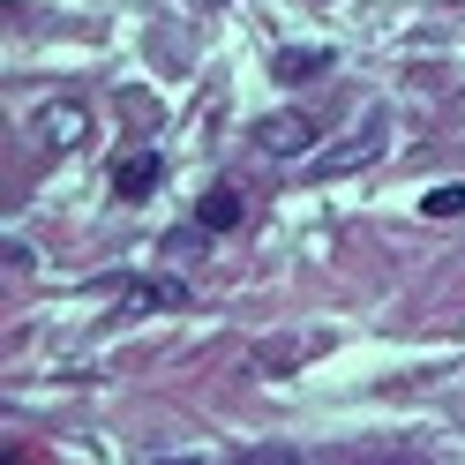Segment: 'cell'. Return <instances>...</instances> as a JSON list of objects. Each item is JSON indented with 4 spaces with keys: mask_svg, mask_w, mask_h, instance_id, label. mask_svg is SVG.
I'll return each instance as SVG.
<instances>
[{
    "mask_svg": "<svg viewBox=\"0 0 465 465\" xmlns=\"http://www.w3.org/2000/svg\"><path fill=\"white\" fill-rule=\"evenodd\" d=\"M383 143H391V128H383V113H361L353 128H345L331 151H308L315 158V173H323V181H338V173H361L368 158H383Z\"/></svg>",
    "mask_w": 465,
    "mask_h": 465,
    "instance_id": "obj_1",
    "label": "cell"
},
{
    "mask_svg": "<svg viewBox=\"0 0 465 465\" xmlns=\"http://www.w3.org/2000/svg\"><path fill=\"white\" fill-rule=\"evenodd\" d=\"M31 135H38V151H83V143H91V113H83L75 98H45L38 113H31Z\"/></svg>",
    "mask_w": 465,
    "mask_h": 465,
    "instance_id": "obj_2",
    "label": "cell"
},
{
    "mask_svg": "<svg viewBox=\"0 0 465 465\" xmlns=\"http://www.w3.org/2000/svg\"><path fill=\"white\" fill-rule=\"evenodd\" d=\"M255 151H263V158H308V151H315V121L293 113V105H285V113H263V121H255Z\"/></svg>",
    "mask_w": 465,
    "mask_h": 465,
    "instance_id": "obj_3",
    "label": "cell"
},
{
    "mask_svg": "<svg viewBox=\"0 0 465 465\" xmlns=\"http://www.w3.org/2000/svg\"><path fill=\"white\" fill-rule=\"evenodd\" d=\"M331 68H338L331 45H278L271 53V75L278 83H315V75H331Z\"/></svg>",
    "mask_w": 465,
    "mask_h": 465,
    "instance_id": "obj_4",
    "label": "cell"
},
{
    "mask_svg": "<svg viewBox=\"0 0 465 465\" xmlns=\"http://www.w3.org/2000/svg\"><path fill=\"white\" fill-rule=\"evenodd\" d=\"M158 181H165V158H158V151H135V158L113 165V195H121V203H143Z\"/></svg>",
    "mask_w": 465,
    "mask_h": 465,
    "instance_id": "obj_5",
    "label": "cell"
},
{
    "mask_svg": "<svg viewBox=\"0 0 465 465\" xmlns=\"http://www.w3.org/2000/svg\"><path fill=\"white\" fill-rule=\"evenodd\" d=\"M158 308H188V285L181 278H135L121 293V315H158Z\"/></svg>",
    "mask_w": 465,
    "mask_h": 465,
    "instance_id": "obj_6",
    "label": "cell"
},
{
    "mask_svg": "<svg viewBox=\"0 0 465 465\" xmlns=\"http://www.w3.org/2000/svg\"><path fill=\"white\" fill-rule=\"evenodd\" d=\"M195 218H203V232H232V225L248 218V203H241V188H211V195L195 203Z\"/></svg>",
    "mask_w": 465,
    "mask_h": 465,
    "instance_id": "obj_7",
    "label": "cell"
},
{
    "mask_svg": "<svg viewBox=\"0 0 465 465\" xmlns=\"http://www.w3.org/2000/svg\"><path fill=\"white\" fill-rule=\"evenodd\" d=\"M420 211H428V218H465V181L428 188V195H420Z\"/></svg>",
    "mask_w": 465,
    "mask_h": 465,
    "instance_id": "obj_8",
    "label": "cell"
},
{
    "mask_svg": "<svg viewBox=\"0 0 465 465\" xmlns=\"http://www.w3.org/2000/svg\"><path fill=\"white\" fill-rule=\"evenodd\" d=\"M241 465H293L285 450H255V458H241Z\"/></svg>",
    "mask_w": 465,
    "mask_h": 465,
    "instance_id": "obj_9",
    "label": "cell"
},
{
    "mask_svg": "<svg viewBox=\"0 0 465 465\" xmlns=\"http://www.w3.org/2000/svg\"><path fill=\"white\" fill-rule=\"evenodd\" d=\"M151 465H203V458H151Z\"/></svg>",
    "mask_w": 465,
    "mask_h": 465,
    "instance_id": "obj_10",
    "label": "cell"
}]
</instances>
